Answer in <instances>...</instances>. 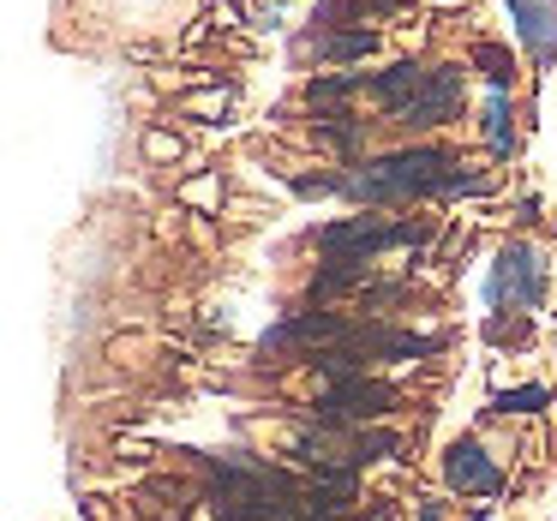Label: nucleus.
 I'll return each instance as SVG.
<instances>
[{"instance_id":"ddd939ff","label":"nucleus","mask_w":557,"mask_h":521,"mask_svg":"<svg viewBox=\"0 0 557 521\" xmlns=\"http://www.w3.org/2000/svg\"><path fill=\"white\" fill-rule=\"evenodd\" d=\"M540 408H552V396H545L540 384H521V389H504V396H497V413H540Z\"/></svg>"},{"instance_id":"39448f33","label":"nucleus","mask_w":557,"mask_h":521,"mask_svg":"<svg viewBox=\"0 0 557 521\" xmlns=\"http://www.w3.org/2000/svg\"><path fill=\"white\" fill-rule=\"evenodd\" d=\"M456 109H461V66H432L389 114L408 126H444V121H456Z\"/></svg>"},{"instance_id":"6e6552de","label":"nucleus","mask_w":557,"mask_h":521,"mask_svg":"<svg viewBox=\"0 0 557 521\" xmlns=\"http://www.w3.org/2000/svg\"><path fill=\"white\" fill-rule=\"evenodd\" d=\"M509 7V25H516V37L528 42V54L540 66L557 61V0H504Z\"/></svg>"},{"instance_id":"f8f14e48","label":"nucleus","mask_w":557,"mask_h":521,"mask_svg":"<svg viewBox=\"0 0 557 521\" xmlns=\"http://www.w3.org/2000/svg\"><path fill=\"white\" fill-rule=\"evenodd\" d=\"M372 49H377V30H348V37H330L324 42L330 61H360V54H372Z\"/></svg>"},{"instance_id":"20e7f679","label":"nucleus","mask_w":557,"mask_h":521,"mask_svg":"<svg viewBox=\"0 0 557 521\" xmlns=\"http://www.w3.org/2000/svg\"><path fill=\"white\" fill-rule=\"evenodd\" d=\"M485 300L492 306H540L545 300V264L528 240H509L492 264V282H485Z\"/></svg>"},{"instance_id":"0eeeda50","label":"nucleus","mask_w":557,"mask_h":521,"mask_svg":"<svg viewBox=\"0 0 557 521\" xmlns=\"http://www.w3.org/2000/svg\"><path fill=\"white\" fill-rule=\"evenodd\" d=\"M444 480H449V492H461V497H497L504 492V468H497L492 456H485L473 437H461V444H449V456H444Z\"/></svg>"},{"instance_id":"9d476101","label":"nucleus","mask_w":557,"mask_h":521,"mask_svg":"<svg viewBox=\"0 0 557 521\" xmlns=\"http://www.w3.org/2000/svg\"><path fill=\"white\" fill-rule=\"evenodd\" d=\"M473 66L485 73V85H492V90L516 85V61H509V49H497V42H473Z\"/></svg>"},{"instance_id":"4468645a","label":"nucleus","mask_w":557,"mask_h":521,"mask_svg":"<svg viewBox=\"0 0 557 521\" xmlns=\"http://www.w3.org/2000/svg\"><path fill=\"white\" fill-rule=\"evenodd\" d=\"M145 150H150V157H181V145H174L169 133H150V145H145Z\"/></svg>"},{"instance_id":"7ed1b4c3","label":"nucleus","mask_w":557,"mask_h":521,"mask_svg":"<svg viewBox=\"0 0 557 521\" xmlns=\"http://www.w3.org/2000/svg\"><path fill=\"white\" fill-rule=\"evenodd\" d=\"M420 234H425V222H366V216H354V222L324 228L318 246H324L330 258H342V264H366L372 252H384V246H408V240H420Z\"/></svg>"},{"instance_id":"1a4fd4ad","label":"nucleus","mask_w":557,"mask_h":521,"mask_svg":"<svg viewBox=\"0 0 557 521\" xmlns=\"http://www.w3.org/2000/svg\"><path fill=\"white\" fill-rule=\"evenodd\" d=\"M485 145H492V157H509V150H516V102H509V90H492V97H485Z\"/></svg>"},{"instance_id":"9b49d317","label":"nucleus","mask_w":557,"mask_h":521,"mask_svg":"<svg viewBox=\"0 0 557 521\" xmlns=\"http://www.w3.org/2000/svg\"><path fill=\"white\" fill-rule=\"evenodd\" d=\"M413 85H420V66H413V61H396L389 73H377V78H372V97L384 102V109H396V102L408 97Z\"/></svg>"},{"instance_id":"423d86ee","label":"nucleus","mask_w":557,"mask_h":521,"mask_svg":"<svg viewBox=\"0 0 557 521\" xmlns=\"http://www.w3.org/2000/svg\"><path fill=\"white\" fill-rule=\"evenodd\" d=\"M389 401H396V389H389V384H372L366 372H342L336 384L318 396V413H324L330 425H366V420H377Z\"/></svg>"},{"instance_id":"f257e3e1","label":"nucleus","mask_w":557,"mask_h":521,"mask_svg":"<svg viewBox=\"0 0 557 521\" xmlns=\"http://www.w3.org/2000/svg\"><path fill=\"white\" fill-rule=\"evenodd\" d=\"M336 193L366 198V204H408V198H437V193H492V181L468 174L461 157H449V150L420 145L366 162L360 174H336Z\"/></svg>"},{"instance_id":"f03ea898","label":"nucleus","mask_w":557,"mask_h":521,"mask_svg":"<svg viewBox=\"0 0 557 521\" xmlns=\"http://www.w3.org/2000/svg\"><path fill=\"white\" fill-rule=\"evenodd\" d=\"M216 509L228 521H300L312 504H300V492H294L282 473L252 468V461H234V468H222Z\"/></svg>"}]
</instances>
